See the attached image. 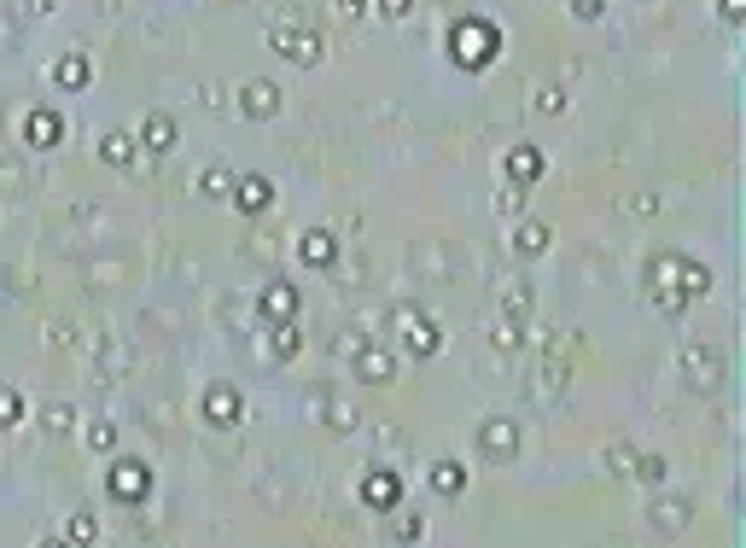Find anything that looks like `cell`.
<instances>
[{"instance_id":"8","label":"cell","mask_w":746,"mask_h":548,"mask_svg":"<svg viewBox=\"0 0 746 548\" xmlns=\"http://www.w3.org/2000/svg\"><path fill=\"white\" fill-rule=\"evenodd\" d=\"M199 414L210 420V426H222V432H228V426H239V420H245V397H239L228 379H210V385H204V397H199Z\"/></svg>"},{"instance_id":"6","label":"cell","mask_w":746,"mask_h":548,"mask_svg":"<svg viewBox=\"0 0 746 548\" xmlns=\"http://www.w3.org/2000/svg\"><path fill=\"white\" fill-rule=\"evenodd\" d=\"M688 525H694V502H688L682 490H665V496L647 502V531H653V537H682Z\"/></svg>"},{"instance_id":"39","label":"cell","mask_w":746,"mask_h":548,"mask_svg":"<svg viewBox=\"0 0 746 548\" xmlns=\"http://www.w3.org/2000/svg\"><path fill=\"white\" fill-rule=\"evenodd\" d=\"M12 47H18V24L0 12V53H12Z\"/></svg>"},{"instance_id":"19","label":"cell","mask_w":746,"mask_h":548,"mask_svg":"<svg viewBox=\"0 0 746 548\" xmlns=\"http://www.w3.org/2000/svg\"><path fill=\"white\" fill-rule=\"evenodd\" d=\"M140 146H146V152H170L175 146V117L170 111H146V123H140Z\"/></svg>"},{"instance_id":"4","label":"cell","mask_w":746,"mask_h":548,"mask_svg":"<svg viewBox=\"0 0 746 548\" xmlns=\"http://www.w3.org/2000/svg\"><path fill=\"white\" fill-rule=\"evenodd\" d=\"M677 257L682 251L647 257V292H653V304L665 309V315H682V309H688V298H682V286H677Z\"/></svg>"},{"instance_id":"20","label":"cell","mask_w":746,"mask_h":548,"mask_svg":"<svg viewBox=\"0 0 746 548\" xmlns=\"http://www.w3.org/2000/svg\"><path fill=\"white\" fill-rule=\"evenodd\" d=\"M548 245H554V234H548V222H537V216H525V222L513 228V251H519V257H543Z\"/></svg>"},{"instance_id":"16","label":"cell","mask_w":746,"mask_h":548,"mask_svg":"<svg viewBox=\"0 0 746 548\" xmlns=\"http://www.w3.org/2000/svg\"><path fill=\"white\" fill-rule=\"evenodd\" d=\"M257 309H263V321H298V286L292 280H269Z\"/></svg>"},{"instance_id":"18","label":"cell","mask_w":746,"mask_h":548,"mask_svg":"<svg viewBox=\"0 0 746 548\" xmlns=\"http://www.w3.org/2000/svg\"><path fill=\"white\" fill-rule=\"evenodd\" d=\"M502 170H508L513 187H531V181L543 175V152H537V146H513L508 158H502Z\"/></svg>"},{"instance_id":"37","label":"cell","mask_w":746,"mask_h":548,"mask_svg":"<svg viewBox=\"0 0 746 548\" xmlns=\"http://www.w3.org/2000/svg\"><path fill=\"white\" fill-rule=\"evenodd\" d=\"M537 385H543V391H554V385H566V362H543V374H537Z\"/></svg>"},{"instance_id":"31","label":"cell","mask_w":746,"mask_h":548,"mask_svg":"<svg viewBox=\"0 0 746 548\" xmlns=\"http://www.w3.org/2000/svg\"><path fill=\"white\" fill-rule=\"evenodd\" d=\"M18 420H24V397H18L12 385H0V432H6V426H18Z\"/></svg>"},{"instance_id":"7","label":"cell","mask_w":746,"mask_h":548,"mask_svg":"<svg viewBox=\"0 0 746 548\" xmlns=\"http://www.w3.org/2000/svg\"><path fill=\"white\" fill-rule=\"evenodd\" d=\"M682 385L688 391H717L723 385V350L717 344H688L682 350Z\"/></svg>"},{"instance_id":"41","label":"cell","mask_w":746,"mask_h":548,"mask_svg":"<svg viewBox=\"0 0 746 548\" xmlns=\"http://www.w3.org/2000/svg\"><path fill=\"white\" fill-rule=\"evenodd\" d=\"M251 251H257L263 263H269V257H274V240H269V234H251Z\"/></svg>"},{"instance_id":"17","label":"cell","mask_w":746,"mask_h":548,"mask_svg":"<svg viewBox=\"0 0 746 548\" xmlns=\"http://www.w3.org/2000/svg\"><path fill=\"white\" fill-rule=\"evenodd\" d=\"M94 82V65H88V53H65L59 65H53V88H65V94H82Z\"/></svg>"},{"instance_id":"27","label":"cell","mask_w":746,"mask_h":548,"mask_svg":"<svg viewBox=\"0 0 746 548\" xmlns=\"http://www.w3.org/2000/svg\"><path fill=\"white\" fill-rule=\"evenodd\" d=\"M70 543H100V514H94V508H76V514H70Z\"/></svg>"},{"instance_id":"21","label":"cell","mask_w":746,"mask_h":548,"mask_svg":"<svg viewBox=\"0 0 746 548\" xmlns=\"http://www.w3.org/2000/svg\"><path fill=\"white\" fill-rule=\"evenodd\" d=\"M304 350V333H298V321H274L269 333V362H292Z\"/></svg>"},{"instance_id":"32","label":"cell","mask_w":746,"mask_h":548,"mask_svg":"<svg viewBox=\"0 0 746 548\" xmlns=\"http://www.w3.org/2000/svg\"><path fill=\"white\" fill-rule=\"evenodd\" d=\"M630 473H636L642 484H659V479H665V455H636V461H630Z\"/></svg>"},{"instance_id":"43","label":"cell","mask_w":746,"mask_h":548,"mask_svg":"<svg viewBox=\"0 0 746 548\" xmlns=\"http://www.w3.org/2000/svg\"><path fill=\"white\" fill-rule=\"evenodd\" d=\"M339 12H344V18H362V12H368V0H339Z\"/></svg>"},{"instance_id":"13","label":"cell","mask_w":746,"mask_h":548,"mask_svg":"<svg viewBox=\"0 0 746 548\" xmlns=\"http://www.w3.org/2000/svg\"><path fill=\"white\" fill-rule=\"evenodd\" d=\"M146 490H152V467L146 461H111V496L146 502Z\"/></svg>"},{"instance_id":"29","label":"cell","mask_w":746,"mask_h":548,"mask_svg":"<svg viewBox=\"0 0 746 548\" xmlns=\"http://www.w3.org/2000/svg\"><path fill=\"white\" fill-rule=\"evenodd\" d=\"M41 426H47L53 438H65L70 426H76V409H70V403H47V409H41Z\"/></svg>"},{"instance_id":"25","label":"cell","mask_w":746,"mask_h":548,"mask_svg":"<svg viewBox=\"0 0 746 548\" xmlns=\"http://www.w3.org/2000/svg\"><path fill=\"white\" fill-rule=\"evenodd\" d=\"M391 537H397L403 548H414L420 537H426V514H420V508H403V514L391 519Z\"/></svg>"},{"instance_id":"14","label":"cell","mask_w":746,"mask_h":548,"mask_svg":"<svg viewBox=\"0 0 746 548\" xmlns=\"http://www.w3.org/2000/svg\"><path fill=\"white\" fill-rule=\"evenodd\" d=\"M298 257H304L309 269H333V263H339V234H333V228H309L304 240H298Z\"/></svg>"},{"instance_id":"2","label":"cell","mask_w":746,"mask_h":548,"mask_svg":"<svg viewBox=\"0 0 746 548\" xmlns=\"http://www.w3.org/2000/svg\"><path fill=\"white\" fill-rule=\"evenodd\" d=\"M449 41H455V47H449V53H455V65H490V59H496V47H502V41H496V24H478V18H467V24H455V30H449Z\"/></svg>"},{"instance_id":"35","label":"cell","mask_w":746,"mask_h":548,"mask_svg":"<svg viewBox=\"0 0 746 548\" xmlns=\"http://www.w3.org/2000/svg\"><path fill=\"white\" fill-rule=\"evenodd\" d=\"M572 6V18H583V24H595L601 12H607V0H566Z\"/></svg>"},{"instance_id":"15","label":"cell","mask_w":746,"mask_h":548,"mask_svg":"<svg viewBox=\"0 0 746 548\" xmlns=\"http://www.w3.org/2000/svg\"><path fill=\"white\" fill-rule=\"evenodd\" d=\"M245 216H263V210L274 205V187H269V175H234V193H228Z\"/></svg>"},{"instance_id":"36","label":"cell","mask_w":746,"mask_h":548,"mask_svg":"<svg viewBox=\"0 0 746 548\" xmlns=\"http://www.w3.org/2000/svg\"><path fill=\"white\" fill-rule=\"evenodd\" d=\"M630 461H636V449H630V444H612L607 449V467H612V473H630Z\"/></svg>"},{"instance_id":"23","label":"cell","mask_w":746,"mask_h":548,"mask_svg":"<svg viewBox=\"0 0 746 548\" xmlns=\"http://www.w3.org/2000/svg\"><path fill=\"white\" fill-rule=\"evenodd\" d=\"M82 444L94 449V455H111V449H117V420H88V426H82Z\"/></svg>"},{"instance_id":"3","label":"cell","mask_w":746,"mask_h":548,"mask_svg":"<svg viewBox=\"0 0 746 548\" xmlns=\"http://www.w3.org/2000/svg\"><path fill=\"white\" fill-rule=\"evenodd\" d=\"M391 327H403L408 356H438V350H443V333H438V321H432L426 309L397 304V309H391Z\"/></svg>"},{"instance_id":"28","label":"cell","mask_w":746,"mask_h":548,"mask_svg":"<svg viewBox=\"0 0 746 548\" xmlns=\"http://www.w3.org/2000/svg\"><path fill=\"white\" fill-rule=\"evenodd\" d=\"M502 309H508L513 321H531V286H525V280H513L508 292H502Z\"/></svg>"},{"instance_id":"26","label":"cell","mask_w":746,"mask_h":548,"mask_svg":"<svg viewBox=\"0 0 746 548\" xmlns=\"http://www.w3.org/2000/svg\"><path fill=\"white\" fill-rule=\"evenodd\" d=\"M199 193H204V199H228V193H234V170L210 164V170L199 175Z\"/></svg>"},{"instance_id":"34","label":"cell","mask_w":746,"mask_h":548,"mask_svg":"<svg viewBox=\"0 0 746 548\" xmlns=\"http://www.w3.org/2000/svg\"><path fill=\"white\" fill-rule=\"evenodd\" d=\"M537 111H543V117H560V111H566V88H543V94H537Z\"/></svg>"},{"instance_id":"33","label":"cell","mask_w":746,"mask_h":548,"mask_svg":"<svg viewBox=\"0 0 746 548\" xmlns=\"http://www.w3.org/2000/svg\"><path fill=\"white\" fill-rule=\"evenodd\" d=\"M0 193H24V164L0 158Z\"/></svg>"},{"instance_id":"10","label":"cell","mask_w":746,"mask_h":548,"mask_svg":"<svg viewBox=\"0 0 746 548\" xmlns=\"http://www.w3.org/2000/svg\"><path fill=\"white\" fill-rule=\"evenodd\" d=\"M59 140H65V117L47 111V105H35L30 117H24V146H30V152H53Z\"/></svg>"},{"instance_id":"24","label":"cell","mask_w":746,"mask_h":548,"mask_svg":"<svg viewBox=\"0 0 746 548\" xmlns=\"http://www.w3.org/2000/svg\"><path fill=\"white\" fill-rule=\"evenodd\" d=\"M432 490H438V496H461V490H467V467H461V461H438V467H432Z\"/></svg>"},{"instance_id":"1","label":"cell","mask_w":746,"mask_h":548,"mask_svg":"<svg viewBox=\"0 0 746 548\" xmlns=\"http://www.w3.org/2000/svg\"><path fill=\"white\" fill-rule=\"evenodd\" d=\"M473 449H478V461L508 467L513 455H519V420H513V414H490V420H478Z\"/></svg>"},{"instance_id":"42","label":"cell","mask_w":746,"mask_h":548,"mask_svg":"<svg viewBox=\"0 0 746 548\" xmlns=\"http://www.w3.org/2000/svg\"><path fill=\"white\" fill-rule=\"evenodd\" d=\"M741 6H746V0H717V12H723V18H729V24H735V18H741Z\"/></svg>"},{"instance_id":"22","label":"cell","mask_w":746,"mask_h":548,"mask_svg":"<svg viewBox=\"0 0 746 548\" xmlns=\"http://www.w3.org/2000/svg\"><path fill=\"white\" fill-rule=\"evenodd\" d=\"M100 158H105V164H117V170H123V164H135V158H140V140L129 135V129H111V135L100 140Z\"/></svg>"},{"instance_id":"44","label":"cell","mask_w":746,"mask_h":548,"mask_svg":"<svg viewBox=\"0 0 746 548\" xmlns=\"http://www.w3.org/2000/svg\"><path fill=\"white\" fill-rule=\"evenodd\" d=\"M35 548H70L65 537H53V531H41V537H35Z\"/></svg>"},{"instance_id":"11","label":"cell","mask_w":746,"mask_h":548,"mask_svg":"<svg viewBox=\"0 0 746 548\" xmlns=\"http://www.w3.org/2000/svg\"><path fill=\"white\" fill-rule=\"evenodd\" d=\"M362 502L379 508V514H397V502H403V479H397L391 467H373L368 479H362Z\"/></svg>"},{"instance_id":"12","label":"cell","mask_w":746,"mask_h":548,"mask_svg":"<svg viewBox=\"0 0 746 548\" xmlns=\"http://www.w3.org/2000/svg\"><path fill=\"white\" fill-rule=\"evenodd\" d=\"M350 368H356V379H362V385H391V379H397V356H391V350H373V344H362V350H350Z\"/></svg>"},{"instance_id":"40","label":"cell","mask_w":746,"mask_h":548,"mask_svg":"<svg viewBox=\"0 0 746 548\" xmlns=\"http://www.w3.org/2000/svg\"><path fill=\"white\" fill-rule=\"evenodd\" d=\"M379 12H385V18H408V12H414V0H379Z\"/></svg>"},{"instance_id":"5","label":"cell","mask_w":746,"mask_h":548,"mask_svg":"<svg viewBox=\"0 0 746 548\" xmlns=\"http://www.w3.org/2000/svg\"><path fill=\"white\" fill-rule=\"evenodd\" d=\"M269 47H274V53H286L292 65H321V59H327V35H321V30H298V24H274Z\"/></svg>"},{"instance_id":"38","label":"cell","mask_w":746,"mask_h":548,"mask_svg":"<svg viewBox=\"0 0 746 548\" xmlns=\"http://www.w3.org/2000/svg\"><path fill=\"white\" fill-rule=\"evenodd\" d=\"M204 105H210V111H222V105H228V82H204V94H199Z\"/></svg>"},{"instance_id":"9","label":"cell","mask_w":746,"mask_h":548,"mask_svg":"<svg viewBox=\"0 0 746 548\" xmlns=\"http://www.w3.org/2000/svg\"><path fill=\"white\" fill-rule=\"evenodd\" d=\"M239 111H245L251 123H269V117H280V82H274V76H251V82L239 88Z\"/></svg>"},{"instance_id":"30","label":"cell","mask_w":746,"mask_h":548,"mask_svg":"<svg viewBox=\"0 0 746 548\" xmlns=\"http://www.w3.org/2000/svg\"><path fill=\"white\" fill-rule=\"evenodd\" d=\"M490 339H496V350H519V339H525V327H519L513 315H502V321L490 327Z\"/></svg>"}]
</instances>
